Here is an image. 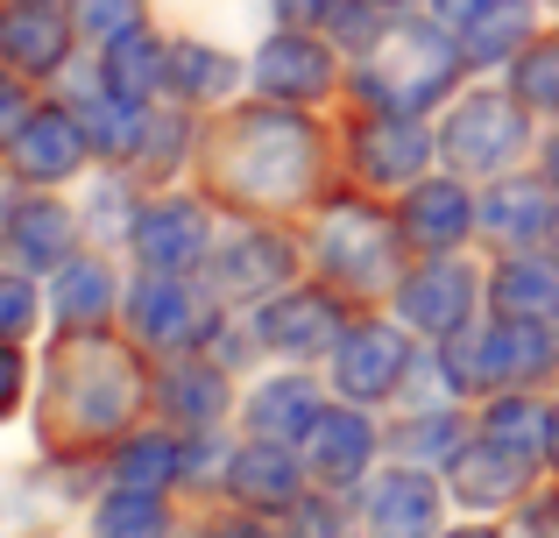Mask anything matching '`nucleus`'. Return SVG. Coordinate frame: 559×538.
<instances>
[{
    "instance_id": "b1692460",
    "label": "nucleus",
    "mask_w": 559,
    "mask_h": 538,
    "mask_svg": "<svg viewBox=\"0 0 559 538\" xmlns=\"http://www.w3.org/2000/svg\"><path fill=\"white\" fill-rule=\"evenodd\" d=\"M156 79H164V50L128 28V43H114V93H150Z\"/></svg>"
},
{
    "instance_id": "dca6fc26",
    "label": "nucleus",
    "mask_w": 559,
    "mask_h": 538,
    "mask_svg": "<svg viewBox=\"0 0 559 538\" xmlns=\"http://www.w3.org/2000/svg\"><path fill=\"white\" fill-rule=\"evenodd\" d=\"M234 489H241L248 503H290V489H298V461L270 440V446H255V454L234 461Z\"/></svg>"
},
{
    "instance_id": "2eb2a0df",
    "label": "nucleus",
    "mask_w": 559,
    "mask_h": 538,
    "mask_svg": "<svg viewBox=\"0 0 559 538\" xmlns=\"http://www.w3.org/2000/svg\"><path fill=\"white\" fill-rule=\"evenodd\" d=\"M432 525V489L418 475H396L376 489V538H425Z\"/></svg>"
},
{
    "instance_id": "0eeeda50",
    "label": "nucleus",
    "mask_w": 559,
    "mask_h": 538,
    "mask_svg": "<svg viewBox=\"0 0 559 538\" xmlns=\"http://www.w3.org/2000/svg\"><path fill=\"white\" fill-rule=\"evenodd\" d=\"M305 461L319 475H333V482L361 475V461H369V418L361 411H319V426L305 432Z\"/></svg>"
},
{
    "instance_id": "39448f33",
    "label": "nucleus",
    "mask_w": 559,
    "mask_h": 538,
    "mask_svg": "<svg viewBox=\"0 0 559 538\" xmlns=\"http://www.w3.org/2000/svg\"><path fill=\"white\" fill-rule=\"evenodd\" d=\"M341 383H347V397H390V390L404 383V347H396V333L361 326L355 340L341 347Z\"/></svg>"
},
{
    "instance_id": "a211bd4d",
    "label": "nucleus",
    "mask_w": 559,
    "mask_h": 538,
    "mask_svg": "<svg viewBox=\"0 0 559 538\" xmlns=\"http://www.w3.org/2000/svg\"><path fill=\"white\" fill-rule=\"evenodd\" d=\"M284 270H290L284 241H270V235H234V249H227V284L234 290H276V284H284Z\"/></svg>"
},
{
    "instance_id": "c756f323",
    "label": "nucleus",
    "mask_w": 559,
    "mask_h": 538,
    "mask_svg": "<svg viewBox=\"0 0 559 538\" xmlns=\"http://www.w3.org/2000/svg\"><path fill=\"white\" fill-rule=\"evenodd\" d=\"M170 468H178V461H170V446H164V440H142V446H128L121 482H128V489H150V482H164Z\"/></svg>"
},
{
    "instance_id": "6e6552de",
    "label": "nucleus",
    "mask_w": 559,
    "mask_h": 538,
    "mask_svg": "<svg viewBox=\"0 0 559 538\" xmlns=\"http://www.w3.org/2000/svg\"><path fill=\"white\" fill-rule=\"evenodd\" d=\"M361 178H382V184H404V178H418V164H425V135L411 128V113H390V121H376L369 135H361Z\"/></svg>"
},
{
    "instance_id": "c85d7f7f",
    "label": "nucleus",
    "mask_w": 559,
    "mask_h": 538,
    "mask_svg": "<svg viewBox=\"0 0 559 538\" xmlns=\"http://www.w3.org/2000/svg\"><path fill=\"white\" fill-rule=\"evenodd\" d=\"M99 538H164V525H156V503H142V497L107 503V525H99Z\"/></svg>"
},
{
    "instance_id": "bb28decb",
    "label": "nucleus",
    "mask_w": 559,
    "mask_h": 538,
    "mask_svg": "<svg viewBox=\"0 0 559 538\" xmlns=\"http://www.w3.org/2000/svg\"><path fill=\"white\" fill-rule=\"evenodd\" d=\"M170 79H178L185 93H199V99H219L234 85V64L213 57V50H178V57H170Z\"/></svg>"
},
{
    "instance_id": "4c0bfd02",
    "label": "nucleus",
    "mask_w": 559,
    "mask_h": 538,
    "mask_svg": "<svg viewBox=\"0 0 559 538\" xmlns=\"http://www.w3.org/2000/svg\"><path fill=\"white\" fill-rule=\"evenodd\" d=\"M227 538H262V531H227Z\"/></svg>"
},
{
    "instance_id": "cd10ccee",
    "label": "nucleus",
    "mask_w": 559,
    "mask_h": 538,
    "mask_svg": "<svg viewBox=\"0 0 559 538\" xmlns=\"http://www.w3.org/2000/svg\"><path fill=\"white\" fill-rule=\"evenodd\" d=\"M489 227L510 235V241H532L538 227H546V199H538V192H510V184H503L496 206H489Z\"/></svg>"
},
{
    "instance_id": "1a4fd4ad",
    "label": "nucleus",
    "mask_w": 559,
    "mask_h": 538,
    "mask_svg": "<svg viewBox=\"0 0 559 538\" xmlns=\"http://www.w3.org/2000/svg\"><path fill=\"white\" fill-rule=\"evenodd\" d=\"M205 255V220L199 206H156L142 220V263L150 270H185Z\"/></svg>"
},
{
    "instance_id": "79ce46f5",
    "label": "nucleus",
    "mask_w": 559,
    "mask_h": 538,
    "mask_svg": "<svg viewBox=\"0 0 559 538\" xmlns=\"http://www.w3.org/2000/svg\"><path fill=\"white\" fill-rule=\"evenodd\" d=\"M36 8H43V0H36Z\"/></svg>"
},
{
    "instance_id": "473e14b6",
    "label": "nucleus",
    "mask_w": 559,
    "mask_h": 538,
    "mask_svg": "<svg viewBox=\"0 0 559 538\" xmlns=\"http://www.w3.org/2000/svg\"><path fill=\"white\" fill-rule=\"evenodd\" d=\"M28 312H36V304H28V290L22 284H0V333H22Z\"/></svg>"
},
{
    "instance_id": "ea45409f",
    "label": "nucleus",
    "mask_w": 559,
    "mask_h": 538,
    "mask_svg": "<svg viewBox=\"0 0 559 538\" xmlns=\"http://www.w3.org/2000/svg\"><path fill=\"white\" fill-rule=\"evenodd\" d=\"M552 446H559V418H552Z\"/></svg>"
},
{
    "instance_id": "f8f14e48",
    "label": "nucleus",
    "mask_w": 559,
    "mask_h": 538,
    "mask_svg": "<svg viewBox=\"0 0 559 538\" xmlns=\"http://www.w3.org/2000/svg\"><path fill=\"white\" fill-rule=\"evenodd\" d=\"M404 220H411V235H418L425 249H447V241H461V227H467L461 184H418V192H411V206H404Z\"/></svg>"
},
{
    "instance_id": "9b49d317",
    "label": "nucleus",
    "mask_w": 559,
    "mask_h": 538,
    "mask_svg": "<svg viewBox=\"0 0 559 538\" xmlns=\"http://www.w3.org/2000/svg\"><path fill=\"white\" fill-rule=\"evenodd\" d=\"M461 312H467V276L461 270H425L418 284H404V319H418V326L453 333Z\"/></svg>"
},
{
    "instance_id": "f3484780",
    "label": "nucleus",
    "mask_w": 559,
    "mask_h": 538,
    "mask_svg": "<svg viewBox=\"0 0 559 538\" xmlns=\"http://www.w3.org/2000/svg\"><path fill=\"white\" fill-rule=\"evenodd\" d=\"M8 235H14V255H22V263H64L71 220L57 206H14L8 213Z\"/></svg>"
},
{
    "instance_id": "f03ea898",
    "label": "nucleus",
    "mask_w": 559,
    "mask_h": 538,
    "mask_svg": "<svg viewBox=\"0 0 559 538\" xmlns=\"http://www.w3.org/2000/svg\"><path fill=\"white\" fill-rule=\"evenodd\" d=\"M546 361V340L532 326H496V333H475L467 347L447 355V375L453 383H503L510 369H538Z\"/></svg>"
},
{
    "instance_id": "aec40b11",
    "label": "nucleus",
    "mask_w": 559,
    "mask_h": 538,
    "mask_svg": "<svg viewBox=\"0 0 559 538\" xmlns=\"http://www.w3.org/2000/svg\"><path fill=\"white\" fill-rule=\"evenodd\" d=\"M262 85L270 93H319L326 85V57L312 43H276V50H262Z\"/></svg>"
},
{
    "instance_id": "c9c22d12",
    "label": "nucleus",
    "mask_w": 559,
    "mask_h": 538,
    "mask_svg": "<svg viewBox=\"0 0 559 538\" xmlns=\"http://www.w3.org/2000/svg\"><path fill=\"white\" fill-rule=\"evenodd\" d=\"M481 8H489V0H439V14H447V22H461V28H467V22H475V14H481Z\"/></svg>"
},
{
    "instance_id": "7ed1b4c3",
    "label": "nucleus",
    "mask_w": 559,
    "mask_h": 538,
    "mask_svg": "<svg viewBox=\"0 0 559 538\" xmlns=\"http://www.w3.org/2000/svg\"><path fill=\"white\" fill-rule=\"evenodd\" d=\"M518 135H524V121H518V107H503V99H475V107L461 113V128H453V164L461 170H503L510 164V150H518Z\"/></svg>"
},
{
    "instance_id": "9d476101",
    "label": "nucleus",
    "mask_w": 559,
    "mask_h": 538,
    "mask_svg": "<svg viewBox=\"0 0 559 538\" xmlns=\"http://www.w3.org/2000/svg\"><path fill=\"white\" fill-rule=\"evenodd\" d=\"M518 482H524V454H510L503 440H489L481 454H467L461 468H453L461 503H503V497H518Z\"/></svg>"
},
{
    "instance_id": "f257e3e1",
    "label": "nucleus",
    "mask_w": 559,
    "mask_h": 538,
    "mask_svg": "<svg viewBox=\"0 0 559 538\" xmlns=\"http://www.w3.org/2000/svg\"><path fill=\"white\" fill-rule=\"evenodd\" d=\"M262 128H248L241 135V150H234V170H241V184L248 192H298L305 184V170H312V135L305 128H290V121H276V150H262Z\"/></svg>"
},
{
    "instance_id": "7c9ffc66",
    "label": "nucleus",
    "mask_w": 559,
    "mask_h": 538,
    "mask_svg": "<svg viewBox=\"0 0 559 538\" xmlns=\"http://www.w3.org/2000/svg\"><path fill=\"white\" fill-rule=\"evenodd\" d=\"M546 432H552V426L532 411V404H518V411L503 404V411H496V426H489V440H503V446H518V440H524V446H538Z\"/></svg>"
},
{
    "instance_id": "423d86ee",
    "label": "nucleus",
    "mask_w": 559,
    "mask_h": 538,
    "mask_svg": "<svg viewBox=\"0 0 559 538\" xmlns=\"http://www.w3.org/2000/svg\"><path fill=\"white\" fill-rule=\"evenodd\" d=\"M79 150H85V128L71 121V113H36V121L14 135L22 178H64V170L79 164Z\"/></svg>"
},
{
    "instance_id": "4468645a",
    "label": "nucleus",
    "mask_w": 559,
    "mask_h": 538,
    "mask_svg": "<svg viewBox=\"0 0 559 538\" xmlns=\"http://www.w3.org/2000/svg\"><path fill=\"white\" fill-rule=\"evenodd\" d=\"M248 426H255V440H276V446H290V440H305V432L319 426V404H312V390H262L255 397V411H248Z\"/></svg>"
},
{
    "instance_id": "412c9836",
    "label": "nucleus",
    "mask_w": 559,
    "mask_h": 538,
    "mask_svg": "<svg viewBox=\"0 0 559 538\" xmlns=\"http://www.w3.org/2000/svg\"><path fill=\"white\" fill-rule=\"evenodd\" d=\"M496 298H503V312H524V319H538V312H552L559 304V276L546 263H518V270H503L496 276Z\"/></svg>"
},
{
    "instance_id": "a878e982",
    "label": "nucleus",
    "mask_w": 559,
    "mask_h": 538,
    "mask_svg": "<svg viewBox=\"0 0 559 538\" xmlns=\"http://www.w3.org/2000/svg\"><path fill=\"white\" fill-rule=\"evenodd\" d=\"M518 107H538V113L559 107V43H546V50H532L518 64Z\"/></svg>"
},
{
    "instance_id": "f704fd0d",
    "label": "nucleus",
    "mask_w": 559,
    "mask_h": 538,
    "mask_svg": "<svg viewBox=\"0 0 559 538\" xmlns=\"http://www.w3.org/2000/svg\"><path fill=\"white\" fill-rule=\"evenodd\" d=\"M14 383H22V361H14V347H0V411L14 404Z\"/></svg>"
},
{
    "instance_id": "20e7f679",
    "label": "nucleus",
    "mask_w": 559,
    "mask_h": 538,
    "mask_svg": "<svg viewBox=\"0 0 559 538\" xmlns=\"http://www.w3.org/2000/svg\"><path fill=\"white\" fill-rule=\"evenodd\" d=\"M270 340L284 355H326V347H341V304L319 290H298L270 312Z\"/></svg>"
},
{
    "instance_id": "e433bc0d",
    "label": "nucleus",
    "mask_w": 559,
    "mask_h": 538,
    "mask_svg": "<svg viewBox=\"0 0 559 538\" xmlns=\"http://www.w3.org/2000/svg\"><path fill=\"white\" fill-rule=\"evenodd\" d=\"M319 8H333V0H284V14H319Z\"/></svg>"
},
{
    "instance_id": "6ab92c4d",
    "label": "nucleus",
    "mask_w": 559,
    "mask_h": 538,
    "mask_svg": "<svg viewBox=\"0 0 559 538\" xmlns=\"http://www.w3.org/2000/svg\"><path fill=\"white\" fill-rule=\"evenodd\" d=\"M142 333H150L156 347H185L191 333H199V312H191V298L178 284H156V290H142Z\"/></svg>"
},
{
    "instance_id": "72a5a7b5",
    "label": "nucleus",
    "mask_w": 559,
    "mask_h": 538,
    "mask_svg": "<svg viewBox=\"0 0 559 538\" xmlns=\"http://www.w3.org/2000/svg\"><path fill=\"white\" fill-rule=\"evenodd\" d=\"M22 128H28L22 93H14V85H0V135H22Z\"/></svg>"
},
{
    "instance_id": "ddd939ff",
    "label": "nucleus",
    "mask_w": 559,
    "mask_h": 538,
    "mask_svg": "<svg viewBox=\"0 0 559 538\" xmlns=\"http://www.w3.org/2000/svg\"><path fill=\"white\" fill-rule=\"evenodd\" d=\"M0 50H8L14 64H57V57H64V22H57L50 8H36V0H28L22 14H8V22H0Z\"/></svg>"
},
{
    "instance_id": "2f4dec72",
    "label": "nucleus",
    "mask_w": 559,
    "mask_h": 538,
    "mask_svg": "<svg viewBox=\"0 0 559 538\" xmlns=\"http://www.w3.org/2000/svg\"><path fill=\"white\" fill-rule=\"evenodd\" d=\"M79 22L93 28V36H128V28H135V0H85Z\"/></svg>"
},
{
    "instance_id": "a19ab883",
    "label": "nucleus",
    "mask_w": 559,
    "mask_h": 538,
    "mask_svg": "<svg viewBox=\"0 0 559 538\" xmlns=\"http://www.w3.org/2000/svg\"><path fill=\"white\" fill-rule=\"evenodd\" d=\"M552 164H559V150H552Z\"/></svg>"
},
{
    "instance_id": "58836bf2",
    "label": "nucleus",
    "mask_w": 559,
    "mask_h": 538,
    "mask_svg": "<svg viewBox=\"0 0 559 538\" xmlns=\"http://www.w3.org/2000/svg\"><path fill=\"white\" fill-rule=\"evenodd\" d=\"M461 538H496V531H461Z\"/></svg>"
},
{
    "instance_id": "4be33fe9",
    "label": "nucleus",
    "mask_w": 559,
    "mask_h": 538,
    "mask_svg": "<svg viewBox=\"0 0 559 538\" xmlns=\"http://www.w3.org/2000/svg\"><path fill=\"white\" fill-rule=\"evenodd\" d=\"M518 36H524V8H518V0H489V8H481L475 22L461 28L467 57H503Z\"/></svg>"
},
{
    "instance_id": "393cba45",
    "label": "nucleus",
    "mask_w": 559,
    "mask_h": 538,
    "mask_svg": "<svg viewBox=\"0 0 559 538\" xmlns=\"http://www.w3.org/2000/svg\"><path fill=\"white\" fill-rule=\"evenodd\" d=\"M57 304H64V319H107L114 298H107V270L93 263H71L64 284H57Z\"/></svg>"
},
{
    "instance_id": "5701e85b",
    "label": "nucleus",
    "mask_w": 559,
    "mask_h": 538,
    "mask_svg": "<svg viewBox=\"0 0 559 538\" xmlns=\"http://www.w3.org/2000/svg\"><path fill=\"white\" fill-rule=\"evenodd\" d=\"M326 249H333V263L347 270V284H355V276H369L376 263H390V235H382V220H361V213H355V241H347V227L333 220V241H326Z\"/></svg>"
}]
</instances>
